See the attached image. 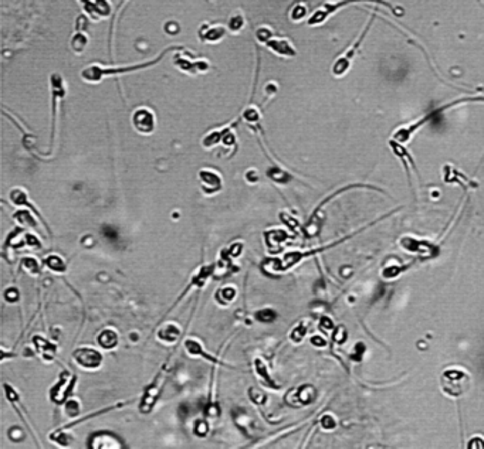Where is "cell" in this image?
I'll use <instances>...</instances> for the list:
<instances>
[{
  "mask_svg": "<svg viewBox=\"0 0 484 449\" xmlns=\"http://www.w3.org/2000/svg\"><path fill=\"white\" fill-rule=\"evenodd\" d=\"M182 48L183 47L172 46V47L165 48L159 56L155 57L151 61H145V63H141V64L127 65V67H103V65L100 64H91L88 65V67H85V68L81 71V78H82V81L88 82V84H98V82H101V81L107 78V77H113V75L115 77V75H121V74H128V72L145 70V68H149V67H153L155 64H158L169 51L182 50Z\"/></svg>",
  "mask_w": 484,
  "mask_h": 449,
  "instance_id": "1",
  "label": "cell"
},
{
  "mask_svg": "<svg viewBox=\"0 0 484 449\" xmlns=\"http://www.w3.org/2000/svg\"><path fill=\"white\" fill-rule=\"evenodd\" d=\"M442 390L446 395L452 398H459L464 393H467L471 380L466 371L460 369H449L443 371L440 378Z\"/></svg>",
  "mask_w": 484,
  "mask_h": 449,
  "instance_id": "2",
  "label": "cell"
},
{
  "mask_svg": "<svg viewBox=\"0 0 484 449\" xmlns=\"http://www.w3.org/2000/svg\"><path fill=\"white\" fill-rule=\"evenodd\" d=\"M354 2H375V3H383L382 0H337V2H325L324 5H321L318 9H315V12L308 17L307 24L308 26H320L323 24L327 19L332 16L334 13H337L339 9H342L344 6H348ZM385 5V3H383Z\"/></svg>",
  "mask_w": 484,
  "mask_h": 449,
  "instance_id": "3",
  "label": "cell"
},
{
  "mask_svg": "<svg viewBox=\"0 0 484 449\" xmlns=\"http://www.w3.org/2000/svg\"><path fill=\"white\" fill-rule=\"evenodd\" d=\"M372 22H373V19H372L371 22L369 23L366 24V27L363 29V32H362V34L359 36V39L351 46V47L348 48L347 51L342 54V56H339L338 58H337V61L334 63V65H332V68H331V72H332V75L334 77H337V78H341V77H344L345 74H347L348 71H349V68H351V64H352V60H354V57H355V54H356V51H358V48H359V46L362 44V41H363V39H365V36H366V33H368V30L371 29V24H372Z\"/></svg>",
  "mask_w": 484,
  "mask_h": 449,
  "instance_id": "4",
  "label": "cell"
},
{
  "mask_svg": "<svg viewBox=\"0 0 484 449\" xmlns=\"http://www.w3.org/2000/svg\"><path fill=\"white\" fill-rule=\"evenodd\" d=\"M173 64L180 71L190 74V75L203 74V72H208V70H209V63H208L206 58H196L195 60L190 54H182V50H180V53L175 54V57H173Z\"/></svg>",
  "mask_w": 484,
  "mask_h": 449,
  "instance_id": "5",
  "label": "cell"
},
{
  "mask_svg": "<svg viewBox=\"0 0 484 449\" xmlns=\"http://www.w3.org/2000/svg\"><path fill=\"white\" fill-rule=\"evenodd\" d=\"M132 125L141 135H151L155 130V125H156L155 113L145 106L138 108L132 113Z\"/></svg>",
  "mask_w": 484,
  "mask_h": 449,
  "instance_id": "6",
  "label": "cell"
},
{
  "mask_svg": "<svg viewBox=\"0 0 484 449\" xmlns=\"http://www.w3.org/2000/svg\"><path fill=\"white\" fill-rule=\"evenodd\" d=\"M227 33V27H225L223 24H209L205 23L201 26L199 32H198V36H199V40L202 43H209V44H213V43H219L220 40L225 39Z\"/></svg>",
  "mask_w": 484,
  "mask_h": 449,
  "instance_id": "7",
  "label": "cell"
},
{
  "mask_svg": "<svg viewBox=\"0 0 484 449\" xmlns=\"http://www.w3.org/2000/svg\"><path fill=\"white\" fill-rule=\"evenodd\" d=\"M270 51H273L274 54L280 57H284V58H291V57H296L297 51L294 46L291 44V41L288 39H284V37H275L273 36L271 39H268L264 44Z\"/></svg>",
  "mask_w": 484,
  "mask_h": 449,
  "instance_id": "8",
  "label": "cell"
},
{
  "mask_svg": "<svg viewBox=\"0 0 484 449\" xmlns=\"http://www.w3.org/2000/svg\"><path fill=\"white\" fill-rule=\"evenodd\" d=\"M74 359L77 360L78 364H81L82 367H87V369H97L98 366L103 363V356L98 353L97 350L88 349V347L75 350L74 352Z\"/></svg>",
  "mask_w": 484,
  "mask_h": 449,
  "instance_id": "9",
  "label": "cell"
},
{
  "mask_svg": "<svg viewBox=\"0 0 484 449\" xmlns=\"http://www.w3.org/2000/svg\"><path fill=\"white\" fill-rule=\"evenodd\" d=\"M199 179H201L203 190H205V193H208V194L216 193L219 189H220V186H222L220 176H219L216 172L209 170V169L201 170V172H199Z\"/></svg>",
  "mask_w": 484,
  "mask_h": 449,
  "instance_id": "10",
  "label": "cell"
},
{
  "mask_svg": "<svg viewBox=\"0 0 484 449\" xmlns=\"http://www.w3.org/2000/svg\"><path fill=\"white\" fill-rule=\"evenodd\" d=\"M91 446L92 448H121L122 445L120 441L108 432L95 433L91 439Z\"/></svg>",
  "mask_w": 484,
  "mask_h": 449,
  "instance_id": "11",
  "label": "cell"
},
{
  "mask_svg": "<svg viewBox=\"0 0 484 449\" xmlns=\"http://www.w3.org/2000/svg\"><path fill=\"white\" fill-rule=\"evenodd\" d=\"M68 374L70 373H63V376L60 377V383L54 387V390L51 391V398L53 401L56 402H63L64 401L65 395L68 393L70 387H68Z\"/></svg>",
  "mask_w": 484,
  "mask_h": 449,
  "instance_id": "12",
  "label": "cell"
},
{
  "mask_svg": "<svg viewBox=\"0 0 484 449\" xmlns=\"http://www.w3.org/2000/svg\"><path fill=\"white\" fill-rule=\"evenodd\" d=\"M88 36L85 32H75L74 36L71 37V41H70V46H71V50H73L75 54H82L84 50L87 48L88 46Z\"/></svg>",
  "mask_w": 484,
  "mask_h": 449,
  "instance_id": "13",
  "label": "cell"
},
{
  "mask_svg": "<svg viewBox=\"0 0 484 449\" xmlns=\"http://www.w3.org/2000/svg\"><path fill=\"white\" fill-rule=\"evenodd\" d=\"M285 237L287 235L281 230H274V231L266 233V242L270 251H274V252L280 251V245L285 241Z\"/></svg>",
  "mask_w": 484,
  "mask_h": 449,
  "instance_id": "14",
  "label": "cell"
},
{
  "mask_svg": "<svg viewBox=\"0 0 484 449\" xmlns=\"http://www.w3.org/2000/svg\"><path fill=\"white\" fill-rule=\"evenodd\" d=\"M246 26V19L242 15V12H234L232 16L227 20V30L233 34L240 33Z\"/></svg>",
  "mask_w": 484,
  "mask_h": 449,
  "instance_id": "15",
  "label": "cell"
},
{
  "mask_svg": "<svg viewBox=\"0 0 484 449\" xmlns=\"http://www.w3.org/2000/svg\"><path fill=\"white\" fill-rule=\"evenodd\" d=\"M158 395H159V393H158V385H151L149 388H148V391H146V394H145V397L142 398V402H141V411L142 412H148V411H151V408L153 407V404L156 402V400H158Z\"/></svg>",
  "mask_w": 484,
  "mask_h": 449,
  "instance_id": "16",
  "label": "cell"
},
{
  "mask_svg": "<svg viewBox=\"0 0 484 449\" xmlns=\"http://www.w3.org/2000/svg\"><path fill=\"white\" fill-rule=\"evenodd\" d=\"M33 343L36 345L37 350H39V352H40L43 356H44V359L50 360V359L53 357V354H54V350H56V346L51 345L49 340H44V339H41V337L36 336L34 339H33Z\"/></svg>",
  "mask_w": 484,
  "mask_h": 449,
  "instance_id": "17",
  "label": "cell"
},
{
  "mask_svg": "<svg viewBox=\"0 0 484 449\" xmlns=\"http://www.w3.org/2000/svg\"><path fill=\"white\" fill-rule=\"evenodd\" d=\"M179 335H180V330H179L176 325H168V326H165L163 329L158 332V336L163 342H175L179 337Z\"/></svg>",
  "mask_w": 484,
  "mask_h": 449,
  "instance_id": "18",
  "label": "cell"
},
{
  "mask_svg": "<svg viewBox=\"0 0 484 449\" xmlns=\"http://www.w3.org/2000/svg\"><path fill=\"white\" fill-rule=\"evenodd\" d=\"M117 333L113 330H104L103 333H100L98 336V343L100 346H103L104 349H113L114 346L117 345Z\"/></svg>",
  "mask_w": 484,
  "mask_h": 449,
  "instance_id": "19",
  "label": "cell"
},
{
  "mask_svg": "<svg viewBox=\"0 0 484 449\" xmlns=\"http://www.w3.org/2000/svg\"><path fill=\"white\" fill-rule=\"evenodd\" d=\"M44 264L47 265L51 271H56V272H64L65 268H67L64 261L60 257H57V255H50V257H47V259L44 261Z\"/></svg>",
  "mask_w": 484,
  "mask_h": 449,
  "instance_id": "20",
  "label": "cell"
},
{
  "mask_svg": "<svg viewBox=\"0 0 484 449\" xmlns=\"http://www.w3.org/2000/svg\"><path fill=\"white\" fill-rule=\"evenodd\" d=\"M256 370H257L258 376H260V378H261V381H263L267 387H274V381H273V380L270 378V376L267 374V369H266L264 361L257 359V360H256Z\"/></svg>",
  "mask_w": 484,
  "mask_h": 449,
  "instance_id": "21",
  "label": "cell"
},
{
  "mask_svg": "<svg viewBox=\"0 0 484 449\" xmlns=\"http://www.w3.org/2000/svg\"><path fill=\"white\" fill-rule=\"evenodd\" d=\"M80 2L81 5H82V9H84V12L88 15L92 20H100L101 19V16H100V13H98V9H97V6H95V2L94 0H78Z\"/></svg>",
  "mask_w": 484,
  "mask_h": 449,
  "instance_id": "22",
  "label": "cell"
},
{
  "mask_svg": "<svg viewBox=\"0 0 484 449\" xmlns=\"http://www.w3.org/2000/svg\"><path fill=\"white\" fill-rule=\"evenodd\" d=\"M307 16V6L304 3H296L290 10V19L293 22H301Z\"/></svg>",
  "mask_w": 484,
  "mask_h": 449,
  "instance_id": "23",
  "label": "cell"
},
{
  "mask_svg": "<svg viewBox=\"0 0 484 449\" xmlns=\"http://www.w3.org/2000/svg\"><path fill=\"white\" fill-rule=\"evenodd\" d=\"M267 175H268L270 179H273L274 182H277V183H287V182L291 179V176L287 173V172H284V170H281V169H277V168L270 169Z\"/></svg>",
  "mask_w": 484,
  "mask_h": 449,
  "instance_id": "24",
  "label": "cell"
},
{
  "mask_svg": "<svg viewBox=\"0 0 484 449\" xmlns=\"http://www.w3.org/2000/svg\"><path fill=\"white\" fill-rule=\"evenodd\" d=\"M185 347L187 349V352H189V353L201 354V356H205L206 359H210V360H212V357H210V356H208V354H205V352L202 350L201 345H199L198 342H195V340H186Z\"/></svg>",
  "mask_w": 484,
  "mask_h": 449,
  "instance_id": "25",
  "label": "cell"
},
{
  "mask_svg": "<svg viewBox=\"0 0 484 449\" xmlns=\"http://www.w3.org/2000/svg\"><path fill=\"white\" fill-rule=\"evenodd\" d=\"M243 118L247 120L249 123H257L260 120V112L257 108L254 106H249L244 112H243Z\"/></svg>",
  "mask_w": 484,
  "mask_h": 449,
  "instance_id": "26",
  "label": "cell"
},
{
  "mask_svg": "<svg viewBox=\"0 0 484 449\" xmlns=\"http://www.w3.org/2000/svg\"><path fill=\"white\" fill-rule=\"evenodd\" d=\"M212 273V266H203L201 269V272L198 273L196 276L193 278V285H198V286H202L203 283L206 282L208 276Z\"/></svg>",
  "mask_w": 484,
  "mask_h": 449,
  "instance_id": "27",
  "label": "cell"
},
{
  "mask_svg": "<svg viewBox=\"0 0 484 449\" xmlns=\"http://www.w3.org/2000/svg\"><path fill=\"white\" fill-rule=\"evenodd\" d=\"M256 318L261 322H271L275 319V312L273 309H263L256 313Z\"/></svg>",
  "mask_w": 484,
  "mask_h": 449,
  "instance_id": "28",
  "label": "cell"
},
{
  "mask_svg": "<svg viewBox=\"0 0 484 449\" xmlns=\"http://www.w3.org/2000/svg\"><path fill=\"white\" fill-rule=\"evenodd\" d=\"M218 295L222 302L227 304V302H230V301L236 296V290H234L233 288H223L220 292H219Z\"/></svg>",
  "mask_w": 484,
  "mask_h": 449,
  "instance_id": "29",
  "label": "cell"
},
{
  "mask_svg": "<svg viewBox=\"0 0 484 449\" xmlns=\"http://www.w3.org/2000/svg\"><path fill=\"white\" fill-rule=\"evenodd\" d=\"M250 398L253 400V401L256 402L257 405H261V404H264V402H266V400H267L266 395L261 393V391H260L258 388H251V390H250Z\"/></svg>",
  "mask_w": 484,
  "mask_h": 449,
  "instance_id": "30",
  "label": "cell"
},
{
  "mask_svg": "<svg viewBox=\"0 0 484 449\" xmlns=\"http://www.w3.org/2000/svg\"><path fill=\"white\" fill-rule=\"evenodd\" d=\"M23 266H25L29 272H39V265L36 262V259H33V258H25V259H23Z\"/></svg>",
  "mask_w": 484,
  "mask_h": 449,
  "instance_id": "31",
  "label": "cell"
},
{
  "mask_svg": "<svg viewBox=\"0 0 484 449\" xmlns=\"http://www.w3.org/2000/svg\"><path fill=\"white\" fill-rule=\"evenodd\" d=\"M75 32H85L88 27V19L85 15H80L77 17V23H75Z\"/></svg>",
  "mask_w": 484,
  "mask_h": 449,
  "instance_id": "32",
  "label": "cell"
},
{
  "mask_svg": "<svg viewBox=\"0 0 484 449\" xmlns=\"http://www.w3.org/2000/svg\"><path fill=\"white\" fill-rule=\"evenodd\" d=\"M67 414H68L70 417L78 415V414H80V404L77 401H74V400L67 402Z\"/></svg>",
  "mask_w": 484,
  "mask_h": 449,
  "instance_id": "33",
  "label": "cell"
},
{
  "mask_svg": "<svg viewBox=\"0 0 484 449\" xmlns=\"http://www.w3.org/2000/svg\"><path fill=\"white\" fill-rule=\"evenodd\" d=\"M304 335H306V329H304L303 326H300V328H297V329L293 330V333H291V339H293L294 342H300Z\"/></svg>",
  "mask_w": 484,
  "mask_h": 449,
  "instance_id": "34",
  "label": "cell"
},
{
  "mask_svg": "<svg viewBox=\"0 0 484 449\" xmlns=\"http://www.w3.org/2000/svg\"><path fill=\"white\" fill-rule=\"evenodd\" d=\"M5 297H6V301H9V302H16L17 299H19L17 290L16 289H8L6 293H5Z\"/></svg>",
  "mask_w": 484,
  "mask_h": 449,
  "instance_id": "35",
  "label": "cell"
},
{
  "mask_svg": "<svg viewBox=\"0 0 484 449\" xmlns=\"http://www.w3.org/2000/svg\"><path fill=\"white\" fill-rule=\"evenodd\" d=\"M196 433L199 435V436H203L205 433H206V431H208V426H206V424H205V421H198L196 422Z\"/></svg>",
  "mask_w": 484,
  "mask_h": 449,
  "instance_id": "36",
  "label": "cell"
},
{
  "mask_svg": "<svg viewBox=\"0 0 484 449\" xmlns=\"http://www.w3.org/2000/svg\"><path fill=\"white\" fill-rule=\"evenodd\" d=\"M247 179L250 180V182H256L257 180V175H254V170H250V172H247Z\"/></svg>",
  "mask_w": 484,
  "mask_h": 449,
  "instance_id": "37",
  "label": "cell"
}]
</instances>
